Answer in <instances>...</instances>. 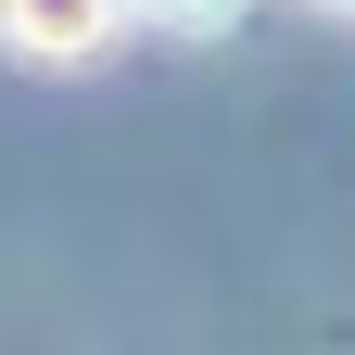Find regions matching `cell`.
I'll list each match as a JSON object with an SVG mask.
<instances>
[{
  "label": "cell",
  "instance_id": "obj_1",
  "mask_svg": "<svg viewBox=\"0 0 355 355\" xmlns=\"http://www.w3.org/2000/svg\"><path fill=\"white\" fill-rule=\"evenodd\" d=\"M140 0H0V51L13 64H89Z\"/></svg>",
  "mask_w": 355,
  "mask_h": 355
},
{
  "label": "cell",
  "instance_id": "obj_2",
  "mask_svg": "<svg viewBox=\"0 0 355 355\" xmlns=\"http://www.w3.org/2000/svg\"><path fill=\"white\" fill-rule=\"evenodd\" d=\"M241 13H254V0H140V26H153V38H229Z\"/></svg>",
  "mask_w": 355,
  "mask_h": 355
},
{
  "label": "cell",
  "instance_id": "obj_3",
  "mask_svg": "<svg viewBox=\"0 0 355 355\" xmlns=\"http://www.w3.org/2000/svg\"><path fill=\"white\" fill-rule=\"evenodd\" d=\"M318 13H355V0H318Z\"/></svg>",
  "mask_w": 355,
  "mask_h": 355
}]
</instances>
